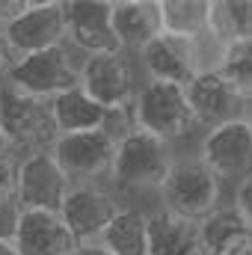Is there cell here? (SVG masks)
Here are the masks:
<instances>
[{
  "mask_svg": "<svg viewBox=\"0 0 252 255\" xmlns=\"http://www.w3.org/2000/svg\"><path fill=\"white\" fill-rule=\"evenodd\" d=\"M65 45L80 57L119 54L113 33V0H63Z\"/></svg>",
  "mask_w": 252,
  "mask_h": 255,
  "instance_id": "obj_10",
  "label": "cell"
},
{
  "mask_svg": "<svg viewBox=\"0 0 252 255\" xmlns=\"http://www.w3.org/2000/svg\"><path fill=\"white\" fill-rule=\"evenodd\" d=\"M80 63H83V57L74 54L68 45L48 48L42 54L15 60L9 65L3 83L24 92V95L51 101V98L68 92V89L80 86Z\"/></svg>",
  "mask_w": 252,
  "mask_h": 255,
  "instance_id": "obj_5",
  "label": "cell"
},
{
  "mask_svg": "<svg viewBox=\"0 0 252 255\" xmlns=\"http://www.w3.org/2000/svg\"><path fill=\"white\" fill-rule=\"evenodd\" d=\"M71 181L57 166L51 151H36L18 157V178H15V202L21 211H45L60 214Z\"/></svg>",
  "mask_w": 252,
  "mask_h": 255,
  "instance_id": "obj_11",
  "label": "cell"
},
{
  "mask_svg": "<svg viewBox=\"0 0 252 255\" xmlns=\"http://www.w3.org/2000/svg\"><path fill=\"white\" fill-rule=\"evenodd\" d=\"M9 65H12V54H9V48H6V42H3V33H0V83H3Z\"/></svg>",
  "mask_w": 252,
  "mask_h": 255,
  "instance_id": "obj_27",
  "label": "cell"
},
{
  "mask_svg": "<svg viewBox=\"0 0 252 255\" xmlns=\"http://www.w3.org/2000/svg\"><path fill=\"white\" fill-rule=\"evenodd\" d=\"M136 57L125 51L119 54H98V57H83L80 63V89L107 113L130 110L136 98Z\"/></svg>",
  "mask_w": 252,
  "mask_h": 255,
  "instance_id": "obj_7",
  "label": "cell"
},
{
  "mask_svg": "<svg viewBox=\"0 0 252 255\" xmlns=\"http://www.w3.org/2000/svg\"><path fill=\"white\" fill-rule=\"evenodd\" d=\"M51 157L71 184H104L113 172L116 139L107 130L60 133L51 145Z\"/></svg>",
  "mask_w": 252,
  "mask_h": 255,
  "instance_id": "obj_6",
  "label": "cell"
},
{
  "mask_svg": "<svg viewBox=\"0 0 252 255\" xmlns=\"http://www.w3.org/2000/svg\"><path fill=\"white\" fill-rule=\"evenodd\" d=\"M244 98L252 104V39H241L223 51V60L217 68Z\"/></svg>",
  "mask_w": 252,
  "mask_h": 255,
  "instance_id": "obj_23",
  "label": "cell"
},
{
  "mask_svg": "<svg viewBox=\"0 0 252 255\" xmlns=\"http://www.w3.org/2000/svg\"><path fill=\"white\" fill-rule=\"evenodd\" d=\"M3 42L15 60L42 54L48 48L65 45V15H63V0H39L24 6L21 15H15L3 30Z\"/></svg>",
  "mask_w": 252,
  "mask_h": 255,
  "instance_id": "obj_8",
  "label": "cell"
},
{
  "mask_svg": "<svg viewBox=\"0 0 252 255\" xmlns=\"http://www.w3.org/2000/svg\"><path fill=\"white\" fill-rule=\"evenodd\" d=\"M184 95H187L190 113H193L196 125L205 128V130L235 122V119H244L247 107H250L247 98L220 71H205V74L193 77L184 86Z\"/></svg>",
  "mask_w": 252,
  "mask_h": 255,
  "instance_id": "obj_14",
  "label": "cell"
},
{
  "mask_svg": "<svg viewBox=\"0 0 252 255\" xmlns=\"http://www.w3.org/2000/svg\"><path fill=\"white\" fill-rule=\"evenodd\" d=\"M119 208H122L119 196L104 184H71L60 208V217L80 247V244H98Z\"/></svg>",
  "mask_w": 252,
  "mask_h": 255,
  "instance_id": "obj_12",
  "label": "cell"
},
{
  "mask_svg": "<svg viewBox=\"0 0 252 255\" xmlns=\"http://www.w3.org/2000/svg\"><path fill=\"white\" fill-rule=\"evenodd\" d=\"M232 205L241 211V217L247 220V226L252 229V175L247 181H241L235 187V196H232Z\"/></svg>",
  "mask_w": 252,
  "mask_h": 255,
  "instance_id": "obj_26",
  "label": "cell"
},
{
  "mask_svg": "<svg viewBox=\"0 0 252 255\" xmlns=\"http://www.w3.org/2000/svg\"><path fill=\"white\" fill-rule=\"evenodd\" d=\"M223 181L196 157V154H175L157 199H160V211L187 220V223H202L205 217H211L220 205H223Z\"/></svg>",
  "mask_w": 252,
  "mask_h": 255,
  "instance_id": "obj_1",
  "label": "cell"
},
{
  "mask_svg": "<svg viewBox=\"0 0 252 255\" xmlns=\"http://www.w3.org/2000/svg\"><path fill=\"white\" fill-rule=\"evenodd\" d=\"M208 36L220 48L252 39V0H211Z\"/></svg>",
  "mask_w": 252,
  "mask_h": 255,
  "instance_id": "obj_22",
  "label": "cell"
},
{
  "mask_svg": "<svg viewBox=\"0 0 252 255\" xmlns=\"http://www.w3.org/2000/svg\"><path fill=\"white\" fill-rule=\"evenodd\" d=\"M211 0H160V24L166 36L199 42L208 36Z\"/></svg>",
  "mask_w": 252,
  "mask_h": 255,
  "instance_id": "obj_21",
  "label": "cell"
},
{
  "mask_svg": "<svg viewBox=\"0 0 252 255\" xmlns=\"http://www.w3.org/2000/svg\"><path fill=\"white\" fill-rule=\"evenodd\" d=\"M6 148V139H3V130H0V151Z\"/></svg>",
  "mask_w": 252,
  "mask_h": 255,
  "instance_id": "obj_31",
  "label": "cell"
},
{
  "mask_svg": "<svg viewBox=\"0 0 252 255\" xmlns=\"http://www.w3.org/2000/svg\"><path fill=\"white\" fill-rule=\"evenodd\" d=\"M172 160H175L172 145L133 128L116 142L110 184L116 187V196L122 193H154L157 196Z\"/></svg>",
  "mask_w": 252,
  "mask_h": 255,
  "instance_id": "obj_2",
  "label": "cell"
},
{
  "mask_svg": "<svg viewBox=\"0 0 252 255\" xmlns=\"http://www.w3.org/2000/svg\"><path fill=\"white\" fill-rule=\"evenodd\" d=\"M113 33L119 48L136 57L151 39L163 33L160 0H113Z\"/></svg>",
  "mask_w": 252,
  "mask_h": 255,
  "instance_id": "obj_16",
  "label": "cell"
},
{
  "mask_svg": "<svg viewBox=\"0 0 252 255\" xmlns=\"http://www.w3.org/2000/svg\"><path fill=\"white\" fill-rule=\"evenodd\" d=\"M12 247L18 255H71L77 250V241L60 214L21 211Z\"/></svg>",
  "mask_w": 252,
  "mask_h": 255,
  "instance_id": "obj_15",
  "label": "cell"
},
{
  "mask_svg": "<svg viewBox=\"0 0 252 255\" xmlns=\"http://www.w3.org/2000/svg\"><path fill=\"white\" fill-rule=\"evenodd\" d=\"M71 255H110V253H107L101 244H80Z\"/></svg>",
  "mask_w": 252,
  "mask_h": 255,
  "instance_id": "obj_28",
  "label": "cell"
},
{
  "mask_svg": "<svg viewBox=\"0 0 252 255\" xmlns=\"http://www.w3.org/2000/svg\"><path fill=\"white\" fill-rule=\"evenodd\" d=\"M136 65L145 74V80L175 83V86H187L193 77L205 74L199 42L175 39V36H166V33H160L157 39H151L136 54Z\"/></svg>",
  "mask_w": 252,
  "mask_h": 255,
  "instance_id": "obj_13",
  "label": "cell"
},
{
  "mask_svg": "<svg viewBox=\"0 0 252 255\" xmlns=\"http://www.w3.org/2000/svg\"><path fill=\"white\" fill-rule=\"evenodd\" d=\"M21 220V208L15 199H0V244H12Z\"/></svg>",
  "mask_w": 252,
  "mask_h": 255,
  "instance_id": "obj_25",
  "label": "cell"
},
{
  "mask_svg": "<svg viewBox=\"0 0 252 255\" xmlns=\"http://www.w3.org/2000/svg\"><path fill=\"white\" fill-rule=\"evenodd\" d=\"M0 130L9 151H51L57 139V128L51 119V101L24 95L6 83H0Z\"/></svg>",
  "mask_w": 252,
  "mask_h": 255,
  "instance_id": "obj_4",
  "label": "cell"
},
{
  "mask_svg": "<svg viewBox=\"0 0 252 255\" xmlns=\"http://www.w3.org/2000/svg\"><path fill=\"white\" fill-rule=\"evenodd\" d=\"M196 157L226 184L238 187L252 175V130L247 119H235L202 133Z\"/></svg>",
  "mask_w": 252,
  "mask_h": 255,
  "instance_id": "obj_9",
  "label": "cell"
},
{
  "mask_svg": "<svg viewBox=\"0 0 252 255\" xmlns=\"http://www.w3.org/2000/svg\"><path fill=\"white\" fill-rule=\"evenodd\" d=\"M148 255H208L199 223L178 220L160 208L148 211Z\"/></svg>",
  "mask_w": 252,
  "mask_h": 255,
  "instance_id": "obj_18",
  "label": "cell"
},
{
  "mask_svg": "<svg viewBox=\"0 0 252 255\" xmlns=\"http://www.w3.org/2000/svg\"><path fill=\"white\" fill-rule=\"evenodd\" d=\"M130 122H133V128L163 139L172 148L199 130L193 113H190L184 86L157 83V80H145L136 89V98L130 104Z\"/></svg>",
  "mask_w": 252,
  "mask_h": 255,
  "instance_id": "obj_3",
  "label": "cell"
},
{
  "mask_svg": "<svg viewBox=\"0 0 252 255\" xmlns=\"http://www.w3.org/2000/svg\"><path fill=\"white\" fill-rule=\"evenodd\" d=\"M0 255H18V253H15L12 244H0Z\"/></svg>",
  "mask_w": 252,
  "mask_h": 255,
  "instance_id": "obj_29",
  "label": "cell"
},
{
  "mask_svg": "<svg viewBox=\"0 0 252 255\" xmlns=\"http://www.w3.org/2000/svg\"><path fill=\"white\" fill-rule=\"evenodd\" d=\"M199 238L208 255H252V229L232 202L199 223Z\"/></svg>",
  "mask_w": 252,
  "mask_h": 255,
  "instance_id": "obj_17",
  "label": "cell"
},
{
  "mask_svg": "<svg viewBox=\"0 0 252 255\" xmlns=\"http://www.w3.org/2000/svg\"><path fill=\"white\" fill-rule=\"evenodd\" d=\"M98 244L110 255H148V211L122 205Z\"/></svg>",
  "mask_w": 252,
  "mask_h": 255,
  "instance_id": "obj_19",
  "label": "cell"
},
{
  "mask_svg": "<svg viewBox=\"0 0 252 255\" xmlns=\"http://www.w3.org/2000/svg\"><path fill=\"white\" fill-rule=\"evenodd\" d=\"M51 119L60 133H83V130H101L107 122V110L98 107L80 86L68 89L63 95L51 98Z\"/></svg>",
  "mask_w": 252,
  "mask_h": 255,
  "instance_id": "obj_20",
  "label": "cell"
},
{
  "mask_svg": "<svg viewBox=\"0 0 252 255\" xmlns=\"http://www.w3.org/2000/svg\"><path fill=\"white\" fill-rule=\"evenodd\" d=\"M244 119H247V125H250V130H252V104L247 107V116H244Z\"/></svg>",
  "mask_w": 252,
  "mask_h": 255,
  "instance_id": "obj_30",
  "label": "cell"
},
{
  "mask_svg": "<svg viewBox=\"0 0 252 255\" xmlns=\"http://www.w3.org/2000/svg\"><path fill=\"white\" fill-rule=\"evenodd\" d=\"M15 178H18V157L3 148L0 151V199H15Z\"/></svg>",
  "mask_w": 252,
  "mask_h": 255,
  "instance_id": "obj_24",
  "label": "cell"
}]
</instances>
